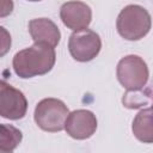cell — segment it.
<instances>
[{
    "instance_id": "13",
    "label": "cell",
    "mask_w": 153,
    "mask_h": 153,
    "mask_svg": "<svg viewBox=\"0 0 153 153\" xmlns=\"http://www.w3.org/2000/svg\"><path fill=\"white\" fill-rule=\"evenodd\" d=\"M11 44H12V38L10 32L4 26H0V57L5 56L10 51Z\"/></svg>"
},
{
    "instance_id": "14",
    "label": "cell",
    "mask_w": 153,
    "mask_h": 153,
    "mask_svg": "<svg viewBox=\"0 0 153 153\" xmlns=\"http://www.w3.org/2000/svg\"><path fill=\"white\" fill-rule=\"evenodd\" d=\"M13 0H0V18L7 17L13 11Z\"/></svg>"
},
{
    "instance_id": "15",
    "label": "cell",
    "mask_w": 153,
    "mask_h": 153,
    "mask_svg": "<svg viewBox=\"0 0 153 153\" xmlns=\"http://www.w3.org/2000/svg\"><path fill=\"white\" fill-rule=\"evenodd\" d=\"M29 1H33L35 2V1H42V0H29Z\"/></svg>"
},
{
    "instance_id": "8",
    "label": "cell",
    "mask_w": 153,
    "mask_h": 153,
    "mask_svg": "<svg viewBox=\"0 0 153 153\" xmlns=\"http://www.w3.org/2000/svg\"><path fill=\"white\" fill-rule=\"evenodd\" d=\"M60 18L73 31L86 29L92 20V10L82 1H68L61 6Z\"/></svg>"
},
{
    "instance_id": "11",
    "label": "cell",
    "mask_w": 153,
    "mask_h": 153,
    "mask_svg": "<svg viewBox=\"0 0 153 153\" xmlns=\"http://www.w3.org/2000/svg\"><path fill=\"white\" fill-rule=\"evenodd\" d=\"M22 131L12 124H0V152H13L22 142Z\"/></svg>"
},
{
    "instance_id": "4",
    "label": "cell",
    "mask_w": 153,
    "mask_h": 153,
    "mask_svg": "<svg viewBox=\"0 0 153 153\" xmlns=\"http://www.w3.org/2000/svg\"><path fill=\"white\" fill-rule=\"evenodd\" d=\"M117 79L126 90L143 88L148 81L149 72L146 62L137 55H127L117 63Z\"/></svg>"
},
{
    "instance_id": "7",
    "label": "cell",
    "mask_w": 153,
    "mask_h": 153,
    "mask_svg": "<svg viewBox=\"0 0 153 153\" xmlns=\"http://www.w3.org/2000/svg\"><path fill=\"white\" fill-rule=\"evenodd\" d=\"M65 129L71 137L75 140H85L96 133L97 118L90 110H74L68 114L65 122Z\"/></svg>"
},
{
    "instance_id": "5",
    "label": "cell",
    "mask_w": 153,
    "mask_h": 153,
    "mask_svg": "<svg viewBox=\"0 0 153 153\" xmlns=\"http://www.w3.org/2000/svg\"><path fill=\"white\" fill-rule=\"evenodd\" d=\"M68 49L75 61L88 62L99 54L102 49V41L97 32L86 27L76 30L71 35Z\"/></svg>"
},
{
    "instance_id": "10",
    "label": "cell",
    "mask_w": 153,
    "mask_h": 153,
    "mask_svg": "<svg viewBox=\"0 0 153 153\" xmlns=\"http://www.w3.org/2000/svg\"><path fill=\"white\" fill-rule=\"evenodd\" d=\"M133 134L135 137L145 143L153 142V128H152V109L147 108L141 110L133 121Z\"/></svg>"
},
{
    "instance_id": "6",
    "label": "cell",
    "mask_w": 153,
    "mask_h": 153,
    "mask_svg": "<svg viewBox=\"0 0 153 153\" xmlns=\"http://www.w3.org/2000/svg\"><path fill=\"white\" fill-rule=\"evenodd\" d=\"M27 110L24 93L8 82L0 80V116L8 120H20Z\"/></svg>"
},
{
    "instance_id": "9",
    "label": "cell",
    "mask_w": 153,
    "mask_h": 153,
    "mask_svg": "<svg viewBox=\"0 0 153 153\" xmlns=\"http://www.w3.org/2000/svg\"><path fill=\"white\" fill-rule=\"evenodd\" d=\"M29 32L35 43H43L55 48L61 38L57 25L48 18H36L29 23Z\"/></svg>"
},
{
    "instance_id": "1",
    "label": "cell",
    "mask_w": 153,
    "mask_h": 153,
    "mask_svg": "<svg viewBox=\"0 0 153 153\" xmlns=\"http://www.w3.org/2000/svg\"><path fill=\"white\" fill-rule=\"evenodd\" d=\"M56 54L54 48L43 44L35 43L30 48L18 51L12 61L16 74L23 79L43 75L50 72L55 65Z\"/></svg>"
},
{
    "instance_id": "2",
    "label": "cell",
    "mask_w": 153,
    "mask_h": 153,
    "mask_svg": "<svg viewBox=\"0 0 153 153\" xmlns=\"http://www.w3.org/2000/svg\"><path fill=\"white\" fill-rule=\"evenodd\" d=\"M116 27L121 37L127 41H139L151 30V16L140 5H128L118 14Z\"/></svg>"
},
{
    "instance_id": "12",
    "label": "cell",
    "mask_w": 153,
    "mask_h": 153,
    "mask_svg": "<svg viewBox=\"0 0 153 153\" xmlns=\"http://www.w3.org/2000/svg\"><path fill=\"white\" fill-rule=\"evenodd\" d=\"M122 103L128 109H139L146 104H151V90H127L122 98Z\"/></svg>"
},
{
    "instance_id": "3",
    "label": "cell",
    "mask_w": 153,
    "mask_h": 153,
    "mask_svg": "<svg viewBox=\"0 0 153 153\" xmlns=\"http://www.w3.org/2000/svg\"><path fill=\"white\" fill-rule=\"evenodd\" d=\"M69 114L67 105L56 98L42 99L35 109L36 124L44 131L56 133L65 129V122Z\"/></svg>"
}]
</instances>
